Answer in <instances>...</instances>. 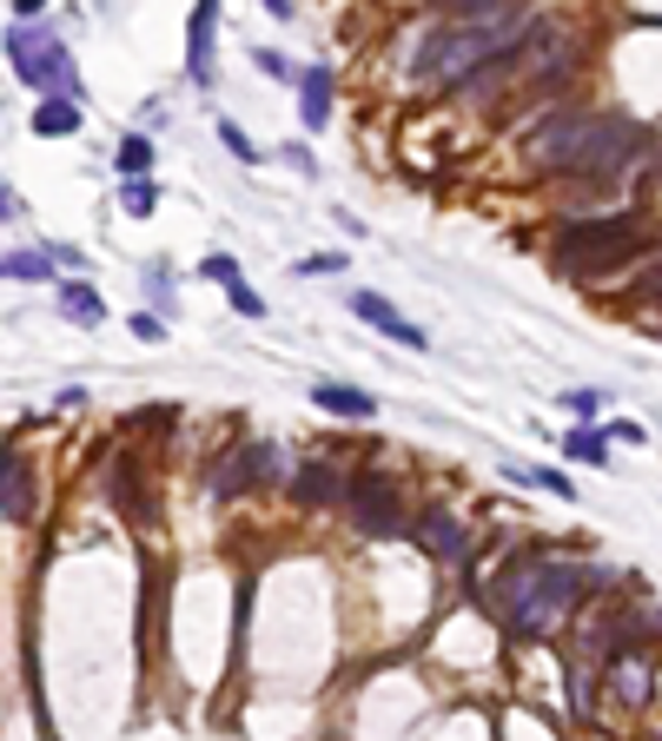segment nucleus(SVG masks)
<instances>
[{
	"mask_svg": "<svg viewBox=\"0 0 662 741\" xmlns=\"http://www.w3.org/2000/svg\"><path fill=\"white\" fill-rule=\"evenodd\" d=\"M643 146V126L637 119H617V113H544L524 139V152L550 172H577V179H603L617 172L630 152Z\"/></svg>",
	"mask_w": 662,
	"mask_h": 741,
	"instance_id": "1",
	"label": "nucleus"
},
{
	"mask_svg": "<svg viewBox=\"0 0 662 741\" xmlns=\"http://www.w3.org/2000/svg\"><path fill=\"white\" fill-rule=\"evenodd\" d=\"M524 27H530V13H524V7L464 0V7L451 13V27H438V33L424 40V60H418V73L464 86V80H477L491 60H504V53H511V40H517Z\"/></svg>",
	"mask_w": 662,
	"mask_h": 741,
	"instance_id": "2",
	"label": "nucleus"
},
{
	"mask_svg": "<svg viewBox=\"0 0 662 741\" xmlns=\"http://www.w3.org/2000/svg\"><path fill=\"white\" fill-rule=\"evenodd\" d=\"M590 576L577 563H557V557H530L517 570L497 576V610L517 636H557L570 623V610L584 603Z\"/></svg>",
	"mask_w": 662,
	"mask_h": 741,
	"instance_id": "3",
	"label": "nucleus"
},
{
	"mask_svg": "<svg viewBox=\"0 0 662 741\" xmlns=\"http://www.w3.org/2000/svg\"><path fill=\"white\" fill-rule=\"evenodd\" d=\"M630 252H643V232L630 225V219H577V225H564L557 232V272H570V278H584V272H610V265H623Z\"/></svg>",
	"mask_w": 662,
	"mask_h": 741,
	"instance_id": "4",
	"label": "nucleus"
},
{
	"mask_svg": "<svg viewBox=\"0 0 662 741\" xmlns=\"http://www.w3.org/2000/svg\"><path fill=\"white\" fill-rule=\"evenodd\" d=\"M7 60H13V73H20L27 86H40L46 99H80V73H73L66 46H60L46 27L13 20V27H7Z\"/></svg>",
	"mask_w": 662,
	"mask_h": 741,
	"instance_id": "5",
	"label": "nucleus"
},
{
	"mask_svg": "<svg viewBox=\"0 0 662 741\" xmlns=\"http://www.w3.org/2000/svg\"><path fill=\"white\" fill-rule=\"evenodd\" d=\"M345 517H351L365 537H404V530H411V523H404V497H398L391 477H358V484L345 490Z\"/></svg>",
	"mask_w": 662,
	"mask_h": 741,
	"instance_id": "6",
	"label": "nucleus"
},
{
	"mask_svg": "<svg viewBox=\"0 0 662 741\" xmlns=\"http://www.w3.org/2000/svg\"><path fill=\"white\" fill-rule=\"evenodd\" d=\"M279 477H285V451H272V444H245V451L219 457V470H212V497H239V490H252V484H279Z\"/></svg>",
	"mask_w": 662,
	"mask_h": 741,
	"instance_id": "7",
	"label": "nucleus"
},
{
	"mask_svg": "<svg viewBox=\"0 0 662 741\" xmlns=\"http://www.w3.org/2000/svg\"><path fill=\"white\" fill-rule=\"evenodd\" d=\"M418 543H424L438 563H451V570L471 563V537H464V523H458L451 510H424V517H418Z\"/></svg>",
	"mask_w": 662,
	"mask_h": 741,
	"instance_id": "8",
	"label": "nucleus"
},
{
	"mask_svg": "<svg viewBox=\"0 0 662 741\" xmlns=\"http://www.w3.org/2000/svg\"><path fill=\"white\" fill-rule=\"evenodd\" d=\"M351 311H358L365 325H378L385 338H398V345H411V351H424V331H418V325H404V318H398V305H385L378 292H351Z\"/></svg>",
	"mask_w": 662,
	"mask_h": 741,
	"instance_id": "9",
	"label": "nucleus"
},
{
	"mask_svg": "<svg viewBox=\"0 0 662 741\" xmlns=\"http://www.w3.org/2000/svg\"><path fill=\"white\" fill-rule=\"evenodd\" d=\"M0 510L7 517H27L33 510V470L13 444H0Z\"/></svg>",
	"mask_w": 662,
	"mask_h": 741,
	"instance_id": "10",
	"label": "nucleus"
},
{
	"mask_svg": "<svg viewBox=\"0 0 662 741\" xmlns=\"http://www.w3.org/2000/svg\"><path fill=\"white\" fill-rule=\"evenodd\" d=\"M292 497H298V504H345V477H338L332 464H305V470L292 477Z\"/></svg>",
	"mask_w": 662,
	"mask_h": 741,
	"instance_id": "11",
	"label": "nucleus"
},
{
	"mask_svg": "<svg viewBox=\"0 0 662 741\" xmlns=\"http://www.w3.org/2000/svg\"><path fill=\"white\" fill-rule=\"evenodd\" d=\"M206 278H212V285H225V292H232V305H239L245 318H259V311H265V298H259V292L239 278V265H232L225 252H212V258H206Z\"/></svg>",
	"mask_w": 662,
	"mask_h": 741,
	"instance_id": "12",
	"label": "nucleus"
},
{
	"mask_svg": "<svg viewBox=\"0 0 662 741\" xmlns=\"http://www.w3.org/2000/svg\"><path fill=\"white\" fill-rule=\"evenodd\" d=\"M298 86H305V126L318 133V126L332 119V66H305Z\"/></svg>",
	"mask_w": 662,
	"mask_h": 741,
	"instance_id": "13",
	"label": "nucleus"
},
{
	"mask_svg": "<svg viewBox=\"0 0 662 741\" xmlns=\"http://www.w3.org/2000/svg\"><path fill=\"white\" fill-rule=\"evenodd\" d=\"M33 133H46V139H66V133H80V99H46V106L33 113Z\"/></svg>",
	"mask_w": 662,
	"mask_h": 741,
	"instance_id": "14",
	"label": "nucleus"
},
{
	"mask_svg": "<svg viewBox=\"0 0 662 741\" xmlns=\"http://www.w3.org/2000/svg\"><path fill=\"white\" fill-rule=\"evenodd\" d=\"M212 27H219V7H199L192 13V80H212Z\"/></svg>",
	"mask_w": 662,
	"mask_h": 741,
	"instance_id": "15",
	"label": "nucleus"
},
{
	"mask_svg": "<svg viewBox=\"0 0 662 741\" xmlns=\"http://www.w3.org/2000/svg\"><path fill=\"white\" fill-rule=\"evenodd\" d=\"M0 278L40 285V278H53V258H46V252H7V258H0Z\"/></svg>",
	"mask_w": 662,
	"mask_h": 741,
	"instance_id": "16",
	"label": "nucleus"
},
{
	"mask_svg": "<svg viewBox=\"0 0 662 741\" xmlns=\"http://www.w3.org/2000/svg\"><path fill=\"white\" fill-rule=\"evenodd\" d=\"M312 398H318L325 411H338V417H371V398H365V391H351V384H318Z\"/></svg>",
	"mask_w": 662,
	"mask_h": 741,
	"instance_id": "17",
	"label": "nucleus"
},
{
	"mask_svg": "<svg viewBox=\"0 0 662 741\" xmlns=\"http://www.w3.org/2000/svg\"><path fill=\"white\" fill-rule=\"evenodd\" d=\"M60 311H66V318H80V325H99V318H106L99 292H86V285H66V292H60Z\"/></svg>",
	"mask_w": 662,
	"mask_h": 741,
	"instance_id": "18",
	"label": "nucleus"
},
{
	"mask_svg": "<svg viewBox=\"0 0 662 741\" xmlns=\"http://www.w3.org/2000/svg\"><path fill=\"white\" fill-rule=\"evenodd\" d=\"M146 166H153V139L126 133V139H119V172H126V179H146Z\"/></svg>",
	"mask_w": 662,
	"mask_h": 741,
	"instance_id": "19",
	"label": "nucleus"
},
{
	"mask_svg": "<svg viewBox=\"0 0 662 741\" xmlns=\"http://www.w3.org/2000/svg\"><path fill=\"white\" fill-rule=\"evenodd\" d=\"M617 689H623V702H643L650 696V669L643 663H617Z\"/></svg>",
	"mask_w": 662,
	"mask_h": 741,
	"instance_id": "20",
	"label": "nucleus"
},
{
	"mask_svg": "<svg viewBox=\"0 0 662 741\" xmlns=\"http://www.w3.org/2000/svg\"><path fill=\"white\" fill-rule=\"evenodd\" d=\"M153 199H159V192H153V179H126V192H119V205H126L133 219H146V212H153Z\"/></svg>",
	"mask_w": 662,
	"mask_h": 741,
	"instance_id": "21",
	"label": "nucleus"
},
{
	"mask_svg": "<svg viewBox=\"0 0 662 741\" xmlns=\"http://www.w3.org/2000/svg\"><path fill=\"white\" fill-rule=\"evenodd\" d=\"M564 451H570V457H584V464H603V437H597V431H570V437H564Z\"/></svg>",
	"mask_w": 662,
	"mask_h": 741,
	"instance_id": "22",
	"label": "nucleus"
},
{
	"mask_svg": "<svg viewBox=\"0 0 662 741\" xmlns=\"http://www.w3.org/2000/svg\"><path fill=\"white\" fill-rule=\"evenodd\" d=\"M292 272H305V278H332V272H345V258H338V252H318V258H298Z\"/></svg>",
	"mask_w": 662,
	"mask_h": 741,
	"instance_id": "23",
	"label": "nucleus"
},
{
	"mask_svg": "<svg viewBox=\"0 0 662 741\" xmlns=\"http://www.w3.org/2000/svg\"><path fill=\"white\" fill-rule=\"evenodd\" d=\"M524 484H537V490H557V497H577V484H564V470H517Z\"/></svg>",
	"mask_w": 662,
	"mask_h": 741,
	"instance_id": "24",
	"label": "nucleus"
},
{
	"mask_svg": "<svg viewBox=\"0 0 662 741\" xmlns=\"http://www.w3.org/2000/svg\"><path fill=\"white\" fill-rule=\"evenodd\" d=\"M219 139H225V146H232L239 159H259V146H252V139H245V133H239L232 119H219Z\"/></svg>",
	"mask_w": 662,
	"mask_h": 741,
	"instance_id": "25",
	"label": "nucleus"
},
{
	"mask_svg": "<svg viewBox=\"0 0 662 741\" xmlns=\"http://www.w3.org/2000/svg\"><path fill=\"white\" fill-rule=\"evenodd\" d=\"M133 331H139V338H146V345H159V338H166V325H159V318H146V311H139V318H133Z\"/></svg>",
	"mask_w": 662,
	"mask_h": 741,
	"instance_id": "26",
	"label": "nucleus"
},
{
	"mask_svg": "<svg viewBox=\"0 0 662 741\" xmlns=\"http://www.w3.org/2000/svg\"><path fill=\"white\" fill-rule=\"evenodd\" d=\"M656 331H662V311H656Z\"/></svg>",
	"mask_w": 662,
	"mask_h": 741,
	"instance_id": "27",
	"label": "nucleus"
},
{
	"mask_svg": "<svg viewBox=\"0 0 662 741\" xmlns=\"http://www.w3.org/2000/svg\"><path fill=\"white\" fill-rule=\"evenodd\" d=\"M656 741H662V735H656Z\"/></svg>",
	"mask_w": 662,
	"mask_h": 741,
	"instance_id": "28",
	"label": "nucleus"
}]
</instances>
